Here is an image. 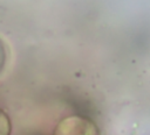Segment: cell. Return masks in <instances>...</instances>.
I'll use <instances>...</instances> for the list:
<instances>
[{"instance_id": "obj_1", "label": "cell", "mask_w": 150, "mask_h": 135, "mask_svg": "<svg viewBox=\"0 0 150 135\" xmlns=\"http://www.w3.org/2000/svg\"><path fill=\"white\" fill-rule=\"evenodd\" d=\"M53 135H100V130L88 118L70 115L59 121Z\"/></svg>"}, {"instance_id": "obj_2", "label": "cell", "mask_w": 150, "mask_h": 135, "mask_svg": "<svg viewBox=\"0 0 150 135\" xmlns=\"http://www.w3.org/2000/svg\"><path fill=\"white\" fill-rule=\"evenodd\" d=\"M12 123L6 112L0 109V135H11Z\"/></svg>"}, {"instance_id": "obj_3", "label": "cell", "mask_w": 150, "mask_h": 135, "mask_svg": "<svg viewBox=\"0 0 150 135\" xmlns=\"http://www.w3.org/2000/svg\"><path fill=\"white\" fill-rule=\"evenodd\" d=\"M7 62V48L4 40L0 37V74L4 72Z\"/></svg>"}]
</instances>
